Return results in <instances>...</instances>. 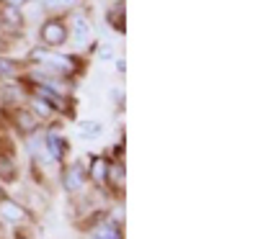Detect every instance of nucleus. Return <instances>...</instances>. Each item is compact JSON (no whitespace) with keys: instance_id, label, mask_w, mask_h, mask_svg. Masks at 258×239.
Segmentation results:
<instances>
[{"instance_id":"nucleus-21","label":"nucleus","mask_w":258,"mask_h":239,"mask_svg":"<svg viewBox=\"0 0 258 239\" xmlns=\"http://www.w3.org/2000/svg\"><path fill=\"white\" fill-rule=\"evenodd\" d=\"M24 3H26V0H8V6H13V8H21Z\"/></svg>"},{"instance_id":"nucleus-23","label":"nucleus","mask_w":258,"mask_h":239,"mask_svg":"<svg viewBox=\"0 0 258 239\" xmlns=\"http://www.w3.org/2000/svg\"><path fill=\"white\" fill-rule=\"evenodd\" d=\"M16 239H26V236H16Z\"/></svg>"},{"instance_id":"nucleus-22","label":"nucleus","mask_w":258,"mask_h":239,"mask_svg":"<svg viewBox=\"0 0 258 239\" xmlns=\"http://www.w3.org/2000/svg\"><path fill=\"white\" fill-rule=\"evenodd\" d=\"M116 70H119V72L126 70V62H124V59H116Z\"/></svg>"},{"instance_id":"nucleus-19","label":"nucleus","mask_w":258,"mask_h":239,"mask_svg":"<svg viewBox=\"0 0 258 239\" xmlns=\"http://www.w3.org/2000/svg\"><path fill=\"white\" fill-rule=\"evenodd\" d=\"M34 108H36L41 116H49V113H52V108H49L47 103H41V100H34Z\"/></svg>"},{"instance_id":"nucleus-13","label":"nucleus","mask_w":258,"mask_h":239,"mask_svg":"<svg viewBox=\"0 0 258 239\" xmlns=\"http://www.w3.org/2000/svg\"><path fill=\"white\" fill-rule=\"evenodd\" d=\"M0 178L3 180H13L16 178V167L11 157H0Z\"/></svg>"},{"instance_id":"nucleus-18","label":"nucleus","mask_w":258,"mask_h":239,"mask_svg":"<svg viewBox=\"0 0 258 239\" xmlns=\"http://www.w3.org/2000/svg\"><path fill=\"white\" fill-rule=\"evenodd\" d=\"M0 95H3L6 100H21V90H16V88H3Z\"/></svg>"},{"instance_id":"nucleus-6","label":"nucleus","mask_w":258,"mask_h":239,"mask_svg":"<svg viewBox=\"0 0 258 239\" xmlns=\"http://www.w3.org/2000/svg\"><path fill=\"white\" fill-rule=\"evenodd\" d=\"M0 216L8 219V221H24L26 219V211L21 208L18 203H13V201H0Z\"/></svg>"},{"instance_id":"nucleus-20","label":"nucleus","mask_w":258,"mask_h":239,"mask_svg":"<svg viewBox=\"0 0 258 239\" xmlns=\"http://www.w3.org/2000/svg\"><path fill=\"white\" fill-rule=\"evenodd\" d=\"M111 57H114V49L111 47H103L101 49V59H111Z\"/></svg>"},{"instance_id":"nucleus-7","label":"nucleus","mask_w":258,"mask_h":239,"mask_svg":"<svg viewBox=\"0 0 258 239\" xmlns=\"http://www.w3.org/2000/svg\"><path fill=\"white\" fill-rule=\"evenodd\" d=\"M44 144H47V152H49V157H52V160H62L64 155H68V147H64L68 142L59 139L57 134H49V137L44 139Z\"/></svg>"},{"instance_id":"nucleus-9","label":"nucleus","mask_w":258,"mask_h":239,"mask_svg":"<svg viewBox=\"0 0 258 239\" xmlns=\"http://www.w3.org/2000/svg\"><path fill=\"white\" fill-rule=\"evenodd\" d=\"M0 18H3V24L11 26V29H18L21 24H24V16H21L18 8L13 6H6V8H0Z\"/></svg>"},{"instance_id":"nucleus-4","label":"nucleus","mask_w":258,"mask_h":239,"mask_svg":"<svg viewBox=\"0 0 258 239\" xmlns=\"http://www.w3.org/2000/svg\"><path fill=\"white\" fill-rule=\"evenodd\" d=\"M91 239H121V229L116 221H101L93 226Z\"/></svg>"},{"instance_id":"nucleus-11","label":"nucleus","mask_w":258,"mask_h":239,"mask_svg":"<svg viewBox=\"0 0 258 239\" xmlns=\"http://www.w3.org/2000/svg\"><path fill=\"white\" fill-rule=\"evenodd\" d=\"M29 152H31V155H34V160H36L39 165H47L49 155H47V144L41 142V139H34V142L29 144Z\"/></svg>"},{"instance_id":"nucleus-1","label":"nucleus","mask_w":258,"mask_h":239,"mask_svg":"<svg viewBox=\"0 0 258 239\" xmlns=\"http://www.w3.org/2000/svg\"><path fill=\"white\" fill-rule=\"evenodd\" d=\"M31 59L41 62L44 67L54 70L57 75H70V72H75V59L59 57V54H54V52H49V49H34V52H31Z\"/></svg>"},{"instance_id":"nucleus-17","label":"nucleus","mask_w":258,"mask_h":239,"mask_svg":"<svg viewBox=\"0 0 258 239\" xmlns=\"http://www.w3.org/2000/svg\"><path fill=\"white\" fill-rule=\"evenodd\" d=\"M18 72V67L11 62V59H0V75L3 77H11V75H16Z\"/></svg>"},{"instance_id":"nucleus-2","label":"nucleus","mask_w":258,"mask_h":239,"mask_svg":"<svg viewBox=\"0 0 258 239\" xmlns=\"http://www.w3.org/2000/svg\"><path fill=\"white\" fill-rule=\"evenodd\" d=\"M41 41H44L47 47H62L64 41H68V29H64L59 21H47V24L41 26Z\"/></svg>"},{"instance_id":"nucleus-14","label":"nucleus","mask_w":258,"mask_h":239,"mask_svg":"<svg viewBox=\"0 0 258 239\" xmlns=\"http://www.w3.org/2000/svg\"><path fill=\"white\" fill-rule=\"evenodd\" d=\"M121 178H124V170L121 165H109V175H106V180H111V185H121Z\"/></svg>"},{"instance_id":"nucleus-10","label":"nucleus","mask_w":258,"mask_h":239,"mask_svg":"<svg viewBox=\"0 0 258 239\" xmlns=\"http://www.w3.org/2000/svg\"><path fill=\"white\" fill-rule=\"evenodd\" d=\"M106 175H109V162L101 160V157H96L93 165H91V178H93V183L103 185V183H106Z\"/></svg>"},{"instance_id":"nucleus-8","label":"nucleus","mask_w":258,"mask_h":239,"mask_svg":"<svg viewBox=\"0 0 258 239\" xmlns=\"http://www.w3.org/2000/svg\"><path fill=\"white\" fill-rule=\"evenodd\" d=\"M16 129L21 134H31L34 129H36V116L34 113H29V111H16Z\"/></svg>"},{"instance_id":"nucleus-16","label":"nucleus","mask_w":258,"mask_h":239,"mask_svg":"<svg viewBox=\"0 0 258 239\" xmlns=\"http://www.w3.org/2000/svg\"><path fill=\"white\" fill-rule=\"evenodd\" d=\"M121 11H124V6H121V3H116V6H114V11L109 13V18H111L114 29H119V31L124 29V24H121Z\"/></svg>"},{"instance_id":"nucleus-5","label":"nucleus","mask_w":258,"mask_h":239,"mask_svg":"<svg viewBox=\"0 0 258 239\" xmlns=\"http://www.w3.org/2000/svg\"><path fill=\"white\" fill-rule=\"evenodd\" d=\"M88 39H91V26H88V21L85 18H73V41L75 44H88Z\"/></svg>"},{"instance_id":"nucleus-15","label":"nucleus","mask_w":258,"mask_h":239,"mask_svg":"<svg viewBox=\"0 0 258 239\" xmlns=\"http://www.w3.org/2000/svg\"><path fill=\"white\" fill-rule=\"evenodd\" d=\"M70 6H75V0H47L44 3V8L47 11H64V8H70Z\"/></svg>"},{"instance_id":"nucleus-12","label":"nucleus","mask_w":258,"mask_h":239,"mask_svg":"<svg viewBox=\"0 0 258 239\" xmlns=\"http://www.w3.org/2000/svg\"><path fill=\"white\" fill-rule=\"evenodd\" d=\"M101 134H103V124H98V121H83L80 124V137L93 139V137H101Z\"/></svg>"},{"instance_id":"nucleus-3","label":"nucleus","mask_w":258,"mask_h":239,"mask_svg":"<svg viewBox=\"0 0 258 239\" xmlns=\"http://www.w3.org/2000/svg\"><path fill=\"white\" fill-rule=\"evenodd\" d=\"M62 183H64V190L78 193V190L83 188V183H85V167H83V162H75L68 172H64Z\"/></svg>"}]
</instances>
